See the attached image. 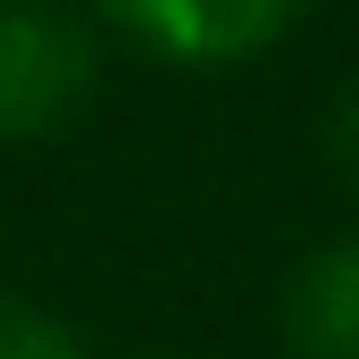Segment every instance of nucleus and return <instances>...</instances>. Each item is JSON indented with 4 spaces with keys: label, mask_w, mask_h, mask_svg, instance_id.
Here are the masks:
<instances>
[{
    "label": "nucleus",
    "mask_w": 359,
    "mask_h": 359,
    "mask_svg": "<svg viewBox=\"0 0 359 359\" xmlns=\"http://www.w3.org/2000/svg\"><path fill=\"white\" fill-rule=\"evenodd\" d=\"M92 92V34L59 8H0V142H34Z\"/></svg>",
    "instance_id": "1"
},
{
    "label": "nucleus",
    "mask_w": 359,
    "mask_h": 359,
    "mask_svg": "<svg viewBox=\"0 0 359 359\" xmlns=\"http://www.w3.org/2000/svg\"><path fill=\"white\" fill-rule=\"evenodd\" d=\"M109 25L168 67H234L292 34V0H126Z\"/></svg>",
    "instance_id": "2"
},
{
    "label": "nucleus",
    "mask_w": 359,
    "mask_h": 359,
    "mask_svg": "<svg viewBox=\"0 0 359 359\" xmlns=\"http://www.w3.org/2000/svg\"><path fill=\"white\" fill-rule=\"evenodd\" d=\"M284 343L292 359H359V234L318 243L284 284Z\"/></svg>",
    "instance_id": "3"
},
{
    "label": "nucleus",
    "mask_w": 359,
    "mask_h": 359,
    "mask_svg": "<svg viewBox=\"0 0 359 359\" xmlns=\"http://www.w3.org/2000/svg\"><path fill=\"white\" fill-rule=\"evenodd\" d=\"M0 359H84V351H76V334H67L50 309L0 292Z\"/></svg>",
    "instance_id": "4"
},
{
    "label": "nucleus",
    "mask_w": 359,
    "mask_h": 359,
    "mask_svg": "<svg viewBox=\"0 0 359 359\" xmlns=\"http://www.w3.org/2000/svg\"><path fill=\"white\" fill-rule=\"evenodd\" d=\"M318 134H326V159L359 184V84L334 92V109H326V126H318Z\"/></svg>",
    "instance_id": "5"
}]
</instances>
